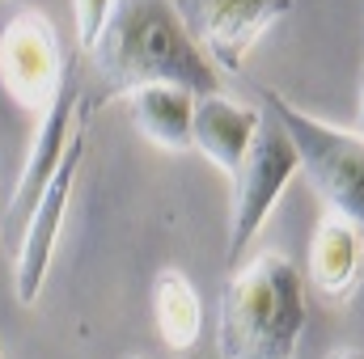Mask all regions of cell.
Here are the masks:
<instances>
[{
    "label": "cell",
    "mask_w": 364,
    "mask_h": 359,
    "mask_svg": "<svg viewBox=\"0 0 364 359\" xmlns=\"http://www.w3.org/2000/svg\"><path fill=\"white\" fill-rule=\"evenodd\" d=\"M90 60L119 97L149 81L182 85L195 97L220 89L216 60L191 34L174 0H114Z\"/></svg>",
    "instance_id": "1"
},
{
    "label": "cell",
    "mask_w": 364,
    "mask_h": 359,
    "mask_svg": "<svg viewBox=\"0 0 364 359\" xmlns=\"http://www.w3.org/2000/svg\"><path fill=\"white\" fill-rule=\"evenodd\" d=\"M309 321L305 279L284 254L237 263L220 292L216 355L220 359H296Z\"/></svg>",
    "instance_id": "2"
},
{
    "label": "cell",
    "mask_w": 364,
    "mask_h": 359,
    "mask_svg": "<svg viewBox=\"0 0 364 359\" xmlns=\"http://www.w3.org/2000/svg\"><path fill=\"white\" fill-rule=\"evenodd\" d=\"M263 110L296 144L301 174L318 190V199H326V211H339V216H348L352 224L364 228V136L360 131L335 127V123L309 114L305 106H296L292 97H284L275 89H263Z\"/></svg>",
    "instance_id": "3"
},
{
    "label": "cell",
    "mask_w": 364,
    "mask_h": 359,
    "mask_svg": "<svg viewBox=\"0 0 364 359\" xmlns=\"http://www.w3.org/2000/svg\"><path fill=\"white\" fill-rule=\"evenodd\" d=\"M301 174V157L296 144L288 140V131L263 110V123L250 140V153L242 157L237 174H233V211H229V263L237 267L250 250V241L263 233V224L275 216L284 190Z\"/></svg>",
    "instance_id": "4"
},
{
    "label": "cell",
    "mask_w": 364,
    "mask_h": 359,
    "mask_svg": "<svg viewBox=\"0 0 364 359\" xmlns=\"http://www.w3.org/2000/svg\"><path fill=\"white\" fill-rule=\"evenodd\" d=\"M85 153H90V110L81 114L55 174L47 178L43 194L34 199L21 233H17V245H13V292L21 304H34L43 283H47V270L55 258V245H60V233H64V216H68V199H73V186L77 174L85 165Z\"/></svg>",
    "instance_id": "5"
},
{
    "label": "cell",
    "mask_w": 364,
    "mask_h": 359,
    "mask_svg": "<svg viewBox=\"0 0 364 359\" xmlns=\"http://www.w3.org/2000/svg\"><path fill=\"white\" fill-rule=\"evenodd\" d=\"M64 72H68V55L60 47L51 17L38 9L13 13L9 26L0 30V85H4V93L21 110L43 114L51 106L55 89L64 85Z\"/></svg>",
    "instance_id": "6"
},
{
    "label": "cell",
    "mask_w": 364,
    "mask_h": 359,
    "mask_svg": "<svg viewBox=\"0 0 364 359\" xmlns=\"http://www.w3.org/2000/svg\"><path fill=\"white\" fill-rule=\"evenodd\" d=\"M174 4L220 72H242L259 38L279 17L292 13V0H174Z\"/></svg>",
    "instance_id": "7"
},
{
    "label": "cell",
    "mask_w": 364,
    "mask_h": 359,
    "mask_svg": "<svg viewBox=\"0 0 364 359\" xmlns=\"http://www.w3.org/2000/svg\"><path fill=\"white\" fill-rule=\"evenodd\" d=\"M85 110H90V101L81 93V72H77V64H68L64 85L55 89L51 106L38 114V131L30 140V153H26L17 190L9 199V250H13V241H17V233H21V224H26V216L34 207V199L43 194L47 178L55 174V165H60V157H64V148H68V140H73V131H77V123H81Z\"/></svg>",
    "instance_id": "8"
},
{
    "label": "cell",
    "mask_w": 364,
    "mask_h": 359,
    "mask_svg": "<svg viewBox=\"0 0 364 359\" xmlns=\"http://www.w3.org/2000/svg\"><path fill=\"white\" fill-rule=\"evenodd\" d=\"M259 123H263V106H242L220 89L199 93L195 123H191V148H199L225 178H233L242 157L250 153Z\"/></svg>",
    "instance_id": "9"
},
{
    "label": "cell",
    "mask_w": 364,
    "mask_h": 359,
    "mask_svg": "<svg viewBox=\"0 0 364 359\" xmlns=\"http://www.w3.org/2000/svg\"><path fill=\"white\" fill-rule=\"evenodd\" d=\"M309 279L322 296L343 300L364 279V228L339 211H326L309 241Z\"/></svg>",
    "instance_id": "10"
},
{
    "label": "cell",
    "mask_w": 364,
    "mask_h": 359,
    "mask_svg": "<svg viewBox=\"0 0 364 359\" xmlns=\"http://www.w3.org/2000/svg\"><path fill=\"white\" fill-rule=\"evenodd\" d=\"M127 114L144 140H153L166 153L191 148V123H195V93L170 85V81H149L123 93Z\"/></svg>",
    "instance_id": "11"
},
{
    "label": "cell",
    "mask_w": 364,
    "mask_h": 359,
    "mask_svg": "<svg viewBox=\"0 0 364 359\" xmlns=\"http://www.w3.org/2000/svg\"><path fill=\"white\" fill-rule=\"evenodd\" d=\"M153 321L170 351H191L203 334V300L178 267H161L153 279Z\"/></svg>",
    "instance_id": "12"
},
{
    "label": "cell",
    "mask_w": 364,
    "mask_h": 359,
    "mask_svg": "<svg viewBox=\"0 0 364 359\" xmlns=\"http://www.w3.org/2000/svg\"><path fill=\"white\" fill-rule=\"evenodd\" d=\"M110 9H114V0H73V26H77V51L81 55H90L93 43L102 38Z\"/></svg>",
    "instance_id": "13"
},
{
    "label": "cell",
    "mask_w": 364,
    "mask_h": 359,
    "mask_svg": "<svg viewBox=\"0 0 364 359\" xmlns=\"http://www.w3.org/2000/svg\"><path fill=\"white\" fill-rule=\"evenodd\" d=\"M356 131L364 136V68H360V106H356Z\"/></svg>",
    "instance_id": "14"
},
{
    "label": "cell",
    "mask_w": 364,
    "mask_h": 359,
    "mask_svg": "<svg viewBox=\"0 0 364 359\" xmlns=\"http://www.w3.org/2000/svg\"><path fill=\"white\" fill-rule=\"evenodd\" d=\"M331 359H364V355H360V351H335Z\"/></svg>",
    "instance_id": "15"
},
{
    "label": "cell",
    "mask_w": 364,
    "mask_h": 359,
    "mask_svg": "<svg viewBox=\"0 0 364 359\" xmlns=\"http://www.w3.org/2000/svg\"><path fill=\"white\" fill-rule=\"evenodd\" d=\"M0 359H4V351H0Z\"/></svg>",
    "instance_id": "16"
}]
</instances>
